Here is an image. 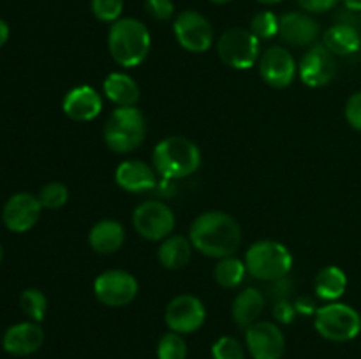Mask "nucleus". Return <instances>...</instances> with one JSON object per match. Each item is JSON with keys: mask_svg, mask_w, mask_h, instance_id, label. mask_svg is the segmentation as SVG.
Returning <instances> with one entry per match:
<instances>
[{"mask_svg": "<svg viewBox=\"0 0 361 359\" xmlns=\"http://www.w3.org/2000/svg\"><path fill=\"white\" fill-rule=\"evenodd\" d=\"M189 239L194 248L212 259L235 256L242 243V229L235 217L224 211H207L192 222Z\"/></svg>", "mask_w": 361, "mask_h": 359, "instance_id": "1", "label": "nucleus"}, {"mask_svg": "<svg viewBox=\"0 0 361 359\" xmlns=\"http://www.w3.org/2000/svg\"><path fill=\"white\" fill-rule=\"evenodd\" d=\"M152 48V35L147 25L136 18H120L108 32L111 58L122 67H137L147 60Z\"/></svg>", "mask_w": 361, "mask_h": 359, "instance_id": "2", "label": "nucleus"}, {"mask_svg": "<svg viewBox=\"0 0 361 359\" xmlns=\"http://www.w3.org/2000/svg\"><path fill=\"white\" fill-rule=\"evenodd\" d=\"M152 158L154 169L162 180L187 178L201 165L200 146L183 136H169L159 141Z\"/></svg>", "mask_w": 361, "mask_h": 359, "instance_id": "3", "label": "nucleus"}, {"mask_svg": "<svg viewBox=\"0 0 361 359\" xmlns=\"http://www.w3.org/2000/svg\"><path fill=\"white\" fill-rule=\"evenodd\" d=\"M102 137L106 146L115 153H130L147 137V118L136 106L116 108L106 120Z\"/></svg>", "mask_w": 361, "mask_h": 359, "instance_id": "4", "label": "nucleus"}, {"mask_svg": "<svg viewBox=\"0 0 361 359\" xmlns=\"http://www.w3.org/2000/svg\"><path fill=\"white\" fill-rule=\"evenodd\" d=\"M245 266L254 278L271 284L288 277L293 256L288 246L275 239H259L247 250Z\"/></svg>", "mask_w": 361, "mask_h": 359, "instance_id": "5", "label": "nucleus"}, {"mask_svg": "<svg viewBox=\"0 0 361 359\" xmlns=\"http://www.w3.org/2000/svg\"><path fill=\"white\" fill-rule=\"evenodd\" d=\"M314 327L324 340L344 344L355 340L361 333V315L358 310L345 303H326L317 308Z\"/></svg>", "mask_w": 361, "mask_h": 359, "instance_id": "6", "label": "nucleus"}, {"mask_svg": "<svg viewBox=\"0 0 361 359\" xmlns=\"http://www.w3.org/2000/svg\"><path fill=\"white\" fill-rule=\"evenodd\" d=\"M217 53L231 69L247 70L259 60L261 41L245 28H229L219 39Z\"/></svg>", "mask_w": 361, "mask_h": 359, "instance_id": "7", "label": "nucleus"}, {"mask_svg": "<svg viewBox=\"0 0 361 359\" xmlns=\"http://www.w3.org/2000/svg\"><path fill=\"white\" fill-rule=\"evenodd\" d=\"M140 284L136 277L126 270H108L94 282V294L99 303L111 308L127 306L136 299Z\"/></svg>", "mask_w": 361, "mask_h": 359, "instance_id": "8", "label": "nucleus"}, {"mask_svg": "<svg viewBox=\"0 0 361 359\" xmlns=\"http://www.w3.org/2000/svg\"><path fill=\"white\" fill-rule=\"evenodd\" d=\"M133 225L141 238L148 241H162L175 229V213L161 201H145L133 213Z\"/></svg>", "mask_w": 361, "mask_h": 359, "instance_id": "9", "label": "nucleus"}, {"mask_svg": "<svg viewBox=\"0 0 361 359\" xmlns=\"http://www.w3.org/2000/svg\"><path fill=\"white\" fill-rule=\"evenodd\" d=\"M176 42L190 53H204L214 44V28L201 13L187 9L175 18L173 23Z\"/></svg>", "mask_w": 361, "mask_h": 359, "instance_id": "10", "label": "nucleus"}, {"mask_svg": "<svg viewBox=\"0 0 361 359\" xmlns=\"http://www.w3.org/2000/svg\"><path fill=\"white\" fill-rule=\"evenodd\" d=\"M164 320L169 331L189 334L200 329L207 320V308L203 301L192 294H178L168 303Z\"/></svg>", "mask_w": 361, "mask_h": 359, "instance_id": "11", "label": "nucleus"}, {"mask_svg": "<svg viewBox=\"0 0 361 359\" xmlns=\"http://www.w3.org/2000/svg\"><path fill=\"white\" fill-rule=\"evenodd\" d=\"M245 347L252 359H282L286 352L284 333L271 320H257L245 329Z\"/></svg>", "mask_w": 361, "mask_h": 359, "instance_id": "12", "label": "nucleus"}, {"mask_svg": "<svg viewBox=\"0 0 361 359\" xmlns=\"http://www.w3.org/2000/svg\"><path fill=\"white\" fill-rule=\"evenodd\" d=\"M337 74V62L335 55L321 42L312 44L309 51L302 56L298 65V76L303 84L310 88L326 87L334 81Z\"/></svg>", "mask_w": 361, "mask_h": 359, "instance_id": "13", "label": "nucleus"}, {"mask_svg": "<svg viewBox=\"0 0 361 359\" xmlns=\"http://www.w3.org/2000/svg\"><path fill=\"white\" fill-rule=\"evenodd\" d=\"M259 74L271 88H286L295 81L298 65L289 49L282 46H270L259 56Z\"/></svg>", "mask_w": 361, "mask_h": 359, "instance_id": "14", "label": "nucleus"}, {"mask_svg": "<svg viewBox=\"0 0 361 359\" xmlns=\"http://www.w3.org/2000/svg\"><path fill=\"white\" fill-rule=\"evenodd\" d=\"M42 204L37 196L28 192H18L7 199L4 206V224L13 232H27L37 224Z\"/></svg>", "mask_w": 361, "mask_h": 359, "instance_id": "15", "label": "nucleus"}, {"mask_svg": "<svg viewBox=\"0 0 361 359\" xmlns=\"http://www.w3.org/2000/svg\"><path fill=\"white\" fill-rule=\"evenodd\" d=\"M319 32V23L305 11H291L281 16L279 35L284 39V42L296 48L316 44Z\"/></svg>", "mask_w": 361, "mask_h": 359, "instance_id": "16", "label": "nucleus"}, {"mask_svg": "<svg viewBox=\"0 0 361 359\" xmlns=\"http://www.w3.org/2000/svg\"><path fill=\"white\" fill-rule=\"evenodd\" d=\"M42 344H44V331L41 324L34 320L14 324L2 336L4 351L18 358L34 354L42 347Z\"/></svg>", "mask_w": 361, "mask_h": 359, "instance_id": "17", "label": "nucleus"}, {"mask_svg": "<svg viewBox=\"0 0 361 359\" xmlns=\"http://www.w3.org/2000/svg\"><path fill=\"white\" fill-rule=\"evenodd\" d=\"M62 109L66 116H69L74 122H90L101 115L102 99L94 87L81 84L67 92Z\"/></svg>", "mask_w": 361, "mask_h": 359, "instance_id": "18", "label": "nucleus"}, {"mask_svg": "<svg viewBox=\"0 0 361 359\" xmlns=\"http://www.w3.org/2000/svg\"><path fill=\"white\" fill-rule=\"evenodd\" d=\"M115 180L120 189L126 192L140 194L154 190L157 187V171L143 160H130L120 162L115 171Z\"/></svg>", "mask_w": 361, "mask_h": 359, "instance_id": "19", "label": "nucleus"}, {"mask_svg": "<svg viewBox=\"0 0 361 359\" xmlns=\"http://www.w3.org/2000/svg\"><path fill=\"white\" fill-rule=\"evenodd\" d=\"M88 243L94 252L102 253V256L115 253L126 243V229H123L122 222L115 220V218L99 220L88 232Z\"/></svg>", "mask_w": 361, "mask_h": 359, "instance_id": "20", "label": "nucleus"}, {"mask_svg": "<svg viewBox=\"0 0 361 359\" xmlns=\"http://www.w3.org/2000/svg\"><path fill=\"white\" fill-rule=\"evenodd\" d=\"M264 305H267V298H264L263 292L256 287H247L240 292L235 298L231 306V315L233 320L238 327H247L252 326L254 322H257L259 315L263 313Z\"/></svg>", "mask_w": 361, "mask_h": 359, "instance_id": "21", "label": "nucleus"}, {"mask_svg": "<svg viewBox=\"0 0 361 359\" xmlns=\"http://www.w3.org/2000/svg\"><path fill=\"white\" fill-rule=\"evenodd\" d=\"M102 90L106 97L116 104V108H133L141 99L140 84L126 73L108 74L102 83Z\"/></svg>", "mask_w": 361, "mask_h": 359, "instance_id": "22", "label": "nucleus"}, {"mask_svg": "<svg viewBox=\"0 0 361 359\" xmlns=\"http://www.w3.org/2000/svg\"><path fill=\"white\" fill-rule=\"evenodd\" d=\"M323 44L335 56H348L360 51L361 34L358 28L349 21H338L324 32Z\"/></svg>", "mask_w": 361, "mask_h": 359, "instance_id": "23", "label": "nucleus"}, {"mask_svg": "<svg viewBox=\"0 0 361 359\" xmlns=\"http://www.w3.org/2000/svg\"><path fill=\"white\" fill-rule=\"evenodd\" d=\"M192 243L185 236H168L166 239H162L161 246H159L157 259L166 270H182L189 264L190 257H192Z\"/></svg>", "mask_w": 361, "mask_h": 359, "instance_id": "24", "label": "nucleus"}, {"mask_svg": "<svg viewBox=\"0 0 361 359\" xmlns=\"http://www.w3.org/2000/svg\"><path fill=\"white\" fill-rule=\"evenodd\" d=\"M348 289V275L338 266H326L319 270L314 280L317 298L326 303L338 301Z\"/></svg>", "mask_w": 361, "mask_h": 359, "instance_id": "25", "label": "nucleus"}, {"mask_svg": "<svg viewBox=\"0 0 361 359\" xmlns=\"http://www.w3.org/2000/svg\"><path fill=\"white\" fill-rule=\"evenodd\" d=\"M249 273L245 266V260L238 259L235 256L224 257V259H219V263L215 264L214 277L221 287L224 289H235L245 280V275Z\"/></svg>", "mask_w": 361, "mask_h": 359, "instance_id": "26", "label": "nucleus"}, {"mask_svg": "<svg viewBox=\"0 0 361 359\" xmlns=\"http://www.w3.org/2000/svg\"><path fill=\"white\" fill-rule=\"evenodd\" d=\"M20 305L28 319L34 320V322H41L46 315V310H48V299H46L44 292L39 291V289H25L21 292Z\"/></svg>", "mask_w": 361, "mask_h": 359, "instance_id": "27", "label": "nucleus"}, {"mask_svg": "<svg viewBox=\"0 0 361 359\" xmlns=\"http://www.w3.org/2000/svg\"><path fill=\"white\" fill-rule=\"evenodd\" d=\"M279 25H281V18L277 14L271 11H261L250 21V32L259 41H270L275 35H279Z\"/></svg>", "mask_w": 361, "mask_h": 359, "instance_id": "28", "label": "nucleus"}, {"mask_svg": "<svg viewBox=\"0 0 361 359\" xmlns=\"http://www.w3.org/2000/svg\"><path fill=\"white\" fill-rule=\"evenodd\" d=\"M159 359H187V344L183 336L175 331L162 334L157 344Z\"/></svg>", "mask_w": 361, "mask_h": 359, "instance_id": "29", "label": "nucleus"}, {"mask_svg": "<svg viewBox=\"0 0 361 359\" xmlns=\"http://www.w3.org/2000/svg\"><path fill=\"white\" fill-rule=\"evenodd\" d=\"M37 197L46 210H60L69 201V189L60 182H49L42 187Z\"/></svg>", "mask_w": 361, "mask_h": 359, "instance_id": "30", "label": "nucleus"}, {"mask_svg": "<svg viewBox=\"0 0 361 359\" xmlns=\"http://www.w3.org/2000/svg\"><path fill=\"white\" fill-rule=\"evenodd\" d=\"M214 359H245V348L235 336H221L212 345Z\"/></svg>", "mask_w": 361, "mask_h": 359, "instance_id": "31", "label": "nucleus"}, {"mask_svg": "<svg viewBox=\"0 0 361 359\" xmlns=\"http://www.w3.org/2000/svg\"><path fill=\"white\" fill-rule=\"evenodd\" d=\"M123 0H92L90 7L94 16L104 23H115L122 18Z\"/></svg>", "mask_w": 361, "mask_h": 359, "instance_id": "32", "label": "nucleus"}, {"mask_svg": "<svg viewBox=\"0 0 361 359\" xmlns=\"http://www.w3.org/2000/svg\"><path fill=\"white\" fill-rule=\"evenodd\" d=\"M145 11L157 21H168L175 16L173 0H145Z\"/></svg>", "mask_w": 361, "mask_h": 359, "instance_id": "33", "label": "nucleus"}, {"mask_svg": "<svg viewBox=\"0 0 361 359\" xmlns=\"http://www.w3.org/2000/svg\"><path fill=\"white\" fill-rule=\"evenodd\" d=\"M344 115L349 125L355 130H358V132H361V92H356V94H353L351 97L348 99Z\"/></svg>", "mask_w": 361, "mask_h": 359, "instance_id": "34", "label": "nucleus"}, {"mask_svg": "<svg viewBox=\"0 0 361 359\" xmlns=\"http://www.w3.org/2000/svg\"><path fill=\"white\" fill-rule=\"evenodd\" d=\"M298 315L295 308V301L291 299H277L274 305V319L279 324H291L295 317Z\"/></svg>", "mask_w": 361, "mask_h": 359, "instance_id": "35", "label": "nucleus"}, {"mask_svg": "<svg viewBox=\"0 0 361 359\" xmlns=\"http://www.w3.org/2000/svg\"><path fill=\"white\" fill-rule=\"evenodd\" d=\"M296 2H298L300 9L305 11V13L321 14L334 9L341 0H296Z\"/></svg>", "mask_w": 361, "mask_h": 359, "instance_id": "36", "label": "nucleus"}, {"mask_svg": "<svg viewBox=\"0 0 361 359\" xmlns=\"http://www.w3.org/2000/svg\"><path fill=\"white\" fill-rule=\"evenodd\" d=\"M295 308H296V313L298 315H316L317 312V306H316V301L314 299H310L309 296H298V298L295 299Z\"/></svg>", "mask_w": 361, "mask_h": 359, "instance_id": "37", "label": "nucleus"}, {"mask_svg": "<svg viewBox=\"0 0 361 359\" xmlns=\"http://www.w3.org/2000/svg\"><path fill=\"white\" fill-rule=\"evenodd\" d=\"M7 39H9V25L0 18V48L6 44Z\"/></svg>", "mask_w": 361, "mask_h": 359, "instance_id": "38", "label": "nucleus"}, {"mask_svg": "<svg viewBox=\"0 0 361 359\" xmlns=\"http://www.w3.org/2000/svg\"><path fill=\"white\" fill-rule=\"evenodd\" d=\"M344 4L348 7V11H353V13L360 11L361 13V0H344Z\"/></svg>", "mask_w": 361, "mask_h": 359, "instance_id": "39", "label": "nucleus"}, {"mask_svg": "<svg viewBox=\"0 0 361 359\" xmlns=\"http://www.w3.org/2000/svg\"><path fill=\"white\" fill-rule=\"evenodd\" d=\"M257 2L264 4V6H275V4H281L282 0H257Z\"/></svg>", "mask_w": 361, "mask_h": 359, "instance_id": "40", "label": "nucleus"}, {"mask_svg": "<svg viewBox=\"0 0 361 359\" xmlns=\"http://www.w3.org/2000/svg\"><path fill=\"white\" fill-rule=\"evenodd\" d=\"M212 4H219V6H221V4H228V2H231V0H210Z\"/></svg>", "mask_w": 361, "mask_h": 359, "instance_id": "41", "label": "nucleus"}, {"mask_svg": "<svg viewBox=\"0 0 361 359\" xmlns=\"http://www.w3.org/2000/svg\"><path fill=\"white\" fill-rule=\"evenodd\" d=\"M0 260H2V245H0Z\"/></svg>", "mask_w": 361, "mask_h": 359, "instance_id": "42", "label": "nucleus"}]
</instances>
